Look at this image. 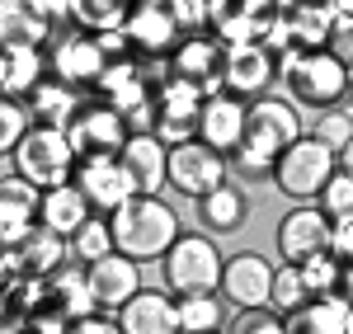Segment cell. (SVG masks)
<instances>
[{
  "instance_id": "obj_1",
  "label": "cell",
  "mask_w": 353,
  "mask_h": 334,
  "mask_svg": "<svg viewBox=\"0 0 353 334\" xmlns=\"http://www.w3.org/2000/svg\"><path fill=\"white\" fill-rule=\"evenodd\" d=\"M301 137V113L292 99H278V94H264L250 104V118H245V137L241 146L226 156L231 160V174L241 179H273V165L278 156Z\"/></svg>"
},
{
  "instance_id": "obj_2",
  "label": "cell",
  "mask_w": 353,
  "mask_h": 334,
  "mask_svg": "<svg viewBox=\"0 0 353 334\" xmlns=\"http://www.w3.org/2000/svg\"><path fill=\"white\" fill-rule=\"evenodd\" d=\"M109 222H113V245H118V254H128L137 264H161L165 254H170V245L184 236L179 212L161 194L128 198L118 212H109Z\"/></svg>"
},
{
  "instance_id": "obj_3",
  "label": "cell",
  "mask_w": 353,
  "mask_h": 334,
  "mask_svg": "<svg viewBox=\"0 0 353 334\" xmlns=\"http://www.w3.org/2000/svg\"><path fill=\"white\" fill-rule=\"evenodd\" d=\"M353 71L330 52V48H292L278 66V85L288 90V99L297 109H339L344 104V90H349Z\"/></svg>"
},
{
  "instance_id": "obj_4",
  "label": "cell",
  "mask_w": 353,
  "mask_h": 334,
  "mask_svg": "<svg viewBox=\"0 0 353 334\" xmlns=\"http://www.w3.org/2000/svg\"><path fill=\"white\" fill-rule=\"evenodd\" d=\"M221 269L226 254L217 250V236L208 231H184L170 254L161 259V287L174 297H198V292H221Z\"/></svg>"
},
{
  "instance_id": "obj_5",
  "label": "cell",
  "mask_w": 353,
  "mask_h": 334,
  "mask_svg": "<svg viewBox=\"0 0 353 334\" xmlns=\"http://www.w3.org/2000/svg\"><path fill=\"white\" fill-rule=\"evenodd\" d=\"M76 165H81V156L66 137V127H43V123H33V132L5 156V174H24L43 194L57 189V184H71Z\"/></svg>"
},
{
  "instance_id": "obj_6",
  "label": "cell",
  "mask_w": 353,
  "mask_h": 334,
  "mask_svg": "<svg viewBox=\"0 0 353 334\" xmlns=\"http://www.w3.org/2000/svg\"><path fill=\"white\" fill-rule=\"evenodd\" d=\"M339 174V156L330 151L316 132H301L273 165V189L292 202H316L325 194V184Z\"/></svg>"
},
{
  "instance_id": "obj_7",
  "label": "cell",
  "mask_w": 353,
  "mask_h": 334,
  "mask_svg": "<svg viewBox=\"0 0 353 334\" xmlns=\"http://www.w3.org/2000/svg\"><path fill=\"white\" fill-rule=\"evenodd\" d=\"M66 137H71L81 160H99V156H118L128 146L132 123H128V113H118L104 99H85L81 113L66 123Z\"/></svg>"
},
{
  "instance_id": "obj_8",
  "label": "cell",
  "mask_w": 353,
  "mask_h": 334,
  "mask_svg": "<svg viewBox=\"0 0 353 334\" xmlns=\"http://www.w3.org/2000/svg\"><path fill=\"white\" fill-rule=\"evenodd\" d=\"M231 179V160L221 156L217 146L208 141H184V146H170V189L179 198H208L212 189H221Z\"/></svg>"
},
{
  "instance_id": "obj_9",
  "label": "cell",
  "mask_w": 353,
  "mask_h": 334,
  "mask_svg": "<svg viewBox=\"0 0 353 334\" xmlns=\"http://www.w3.org/2000/svg\"><path fill=\"white\" fill-rule=\"evenodd\" d=\"M109 66H113V61L104 56L99 38L85 33V28H66V33H57L52 48H48V71H52L57 81L76 85V90H99V81H104Z\"/></svg>"
},
{
  "instance_id": "obj_10",
  "label": "cell",
  "mask_w": 353,
  "mask_h": 334,
  "mask_svg": "<svg viewBox=\"0 0 353 334\" xmlns=\"http://www.w3.org/2000/svg\"><path fill=\"white\" fill-rule=\"evenodd\" d=\"M71 245L66 236H57L48 226H28L19 236H5V278H52L57 269H66Z\"/></svg>"
},
{
  "instance_id": "obj_11",
  "label": "cell",
  "mask_w": 353,
  "mask_h": 334,
  "mask_svg": "<svg viewBox=\"0 0 353 334\" xmlns=\"http://www.w3.org/2000/svg\"><path fill=\"white\" fill-rule=\"evenodd\" d=\"M278 66H283V56L269 43H231L226 66H221V90L254 104V99L269 94V85H278Z\"/></svg>"
},
{
  "instance_id": "obj_12",
  "label": "cell",
  "mask_w": 353,
  "mask_h": 334,
  "mask_svg": "<svg viewBox=\"0 0 353 334\" xmlns=\"http://www.w3.org/2000/svg\"><path fill=\"white\" fill-rule=\"evenodd\" d=\"M273 240H278L283 264H306V259H316V254L334 250V222H330L316 202H297V207L278 222V236H273Z\"/></svg>"
},
{
  "instance_id": "obj_13",
  "label": "cell",
  "mask_w": 353,
  "mask_h": 334,
  "mask_svg": "<svg viewBox=\"0 0 353 334\" xmlns=\"http://www.w3.org/2000/svg\"><path fill=\"white\" fill-rule=\"evenodd\" d=\"M273 273H278V264H269L264 254H254V250L231 254L226 269H221V297H226V306H236V311L269 306Z\"/></svg>"
},
{
  "instance_id": "obj_14",
  "label": "cell",
  "mask_w": 353,
  "mask_h": 334,
  "mask_svg": "<svg viewBox=\"0 0 353 334\" xmlns=\"http://www.w3.org/2000/svg\"><path fill=\"white\" fill-rule=\"evenodd\" d=\"M85 278H90V292H94V306L109 311V315H118V311L146 287V282H141V264L128 259V254H118V250L104 254L99 264H90Z\"/></svg>"
},
{
  "instance_id": "obj_15",
  "label": "cell",
  "mask_w": 353,
  "mask_h": 334,
  "mask_svg": "<svg viewBox=\"0 0 353 334\" xmlns=\"http://www.w3.org/2000/svg\"><path fill=\"white\" fill-rule=\"evenodd\" d=\"M221 66H226V43L217 38H203V33H189L174 52H170V76H179V81L198 85L203 94H212L221 90Z\"/></svg>"
},
{
  "instance_id": "obj_16",
  "label": "cell",
  "mask_w": 353,
  "mask_h": 334,
  "mask_svg": "<svg viewBox=\"0 0 353 334\" xmlns=\"http://www.w3.org/2000/svg\"><path fill=\"white\" fill-rule=\"evenodd\" d=\"M245 118H250L245 99L226 94V90H212L203 99V109H198V141H208V146H217L221 156H231L245 137Z\"/></svg>"
},
{
  "instance_id": "obj_17",
  "label": "cell",
  "mask_w": 353,
  "mask_h": 334,
  "mask_svg": "<svg viewBox=\"0 0 353 334\" xmlns=\"http://www.w3.org/2000/svg\"><path fill=\"white\" fill-rule=\"evenodd\" d=\"M76 184H81V194L90 198V207L94 212H118L128 198H137L132 179H128V169L118 156H99V160H81L76 165Z\"/></svg>"
},
{
  "instance_id": "obj_18",
  "label": "cell",
  "mask_w": 353,
  "mask_h": 334,
  "mask_svg": "<svg viewBox=\"0 0 353 334\" xmlns=\"http://www.w3.org/2000/svg\"><path fill=\"white\" fill-rule=\"evenodd\" d=\"M118 160H123V169H128L137 194H161V189H170V146L156 132H132L128 146L118 151Z\"/></svg>"
},
{
  "instance_id": "obj_19",
  "label": "cell",
  "mask_w": 353,
  "mask_h": 334,
  "mask_svg": "<svg viewBox=\"0 0 353 334\" xmlns=\"http://www.w3.org/2000/svg\"><path fill=\"white\" fill-rule=\"evenodd\" d=\"M118 325H123V334H184L179 330V297L165 287H141L118 311Z\"/></svg>"
},
{
  "instance_id": "obj_20",
  "label": "cell",
  "mask_w": 353,
  "mask_h": 334,
  "mask_svg": "<svg viewBox=\"0 0 353 334\" xmlns=\"http://www.w3.org/2000/svg\"><path fill=\"white\" fill-rule=\"evenodd\" d=\"M0 38H5V48H33V52H43L52 43V19L33 0H5L0 5Z\"/></svg>"
},
{
  "instance_id": "obj_21",
  "label": "cell",
  "mask_w": 353,
  "mask_h": 334,
  "mask_svg": "<svg viewBox=\"0 0 353 334\" xmlns=\"http://www.w3.org/2000/svg\"><path fill=\"white\" fill-rule=\"evenodd\" d=\"M250 217V194L236 179H226L221 189H212L208 198H198V226L208 236H236Z\"/></svg>"
},
{
  "instance_id": "obj_22",
  "label": "cell",
  "mask_w": 353,
  "mask_h": 334,
  "mask_svg": "<svg viewBox=\"0 0 353 334\" xmlns=\"http://www.w3.org/2000/svg\"><path fill=\"white\" fill-rule=\"evenodd\" d=\"M334 24H339V10H334L330 0H306V5H297V10L283 14L288 48H330Z\"/></svg>"
},
{
  "instance_id": "obj_23",
  "label": "cell",
  "mask_w": 353,
  "mask_h": 334,
  "mask_svg": "<svg viewBox=\"0 0 353 334\" xmlns=\"http://www.w3.org/2000/svg\"><path fill=\"white\" fill-rule=\"evenodd\" d=\"M94 217V207H90V198L81 194V184L71 179V184H57V189H48L43 194V212H38V222L48 226V231H57V236H76L85 222Z\"/></svg>"
},
{
  "instance_id": "obj_24",
  "label": "cell",
  "mask_w": 353,
  "mask_h": 334,
  "mask_svg": "<svg viewBox=\"0 0 353 334\" xmlns=\"http://www.w3.org/2000/svg\"><path fill=\"white\" fill-rule=\"evenodd\" d=\"M38 212H43V189L28 184L24 174H5V189H0V231L19 236L28 226H38Z\"/></svg>"
},
{
  "instance_id": "obj_25",
  "label": "cell",
  "mask_w": 353,
  "mask_h": 334,
  "mask_svg": "<svg viewBox=\"0 0 353 334\" xmlns=\"http://www.w3.org/2000/svg\"><path fill=\"white\" fill-rule=\"evenodd\" d=\"M48 76H52V71H48V52H33V48H5V56H0V85H5V99H28Z\"/></svg>"
},
{
  "instance_id": "obj_26",
  "label": "cell",
  "mask_w": 353,
  "mask_h": 334,
  "mask_svg": "<svg viewBox=\"0 0 353 334\" xmlns=\"http://www.w3.org/2000/svg\"><path fill=\"white\" fill-rule=\"evenodd\" d=\"M24 104H28V113H33V123H43V127H66V123L81 113L85 99H81V90H76V85L48 76V81L38 85Z\"/></svg>"
},
{
  "instance_id": "obj_27",
  "label": "cell",
  "mask_w": 353,
  "mask_h": 334,
  "mask_svg": "<svg viewBox=\"0 0 353 334\" xmlns=\"http://www.w3.org/2000/svg\"><path fill=\"white\" fill-rule=\"evenodd\" d=\"M288 334H353V306L344 297H316L306 311L288 315Z\"/></svg>"
},
{
  "instance_id": "obj_28",
  "label": "cell",
  "mask_w": 353,
  "mask_h": 334,
  "mask_svg": "<svg viewBox=\"0 0 353 334\" xmlns=\"http://www.w3.org/2000/svg\"><path fill=\"white\" fill-rule=\"evenodd\" d=\"M137 0H71V28L85 33H113V28H128Z\"/></svg>"
},
{
  "instance_id": "obj_29",
  "label": "cell",
  "mask_w": 353,
  "mask_h": 334,
  "mask_svg": "<svg viewBox=\"0 0 353 334\" xmlns=\"http://www.w3.org/2000/svg\"><path fill=\"white\" fill-rule=\"evenodd\" d=\"M179 330L184 334H221L226 330V297L221 292L179 297Z\"/></svg>"
},
{
  "instance_id": "obj_30",
  "label": "cell",
  "mask_w": 353,
  "mask_h": 334,
  "mask_svg": "<svg viewBox=\"0 0 353 334\" xmlns=\"http://www.w3.org/2000/svg\"><path fill=\"white\" fill-rule=\"evenodd\" d=\"M66 245H71V259L90 269V264H99L104 254L118 250V245H113V222L104 217V212H94V217H90V222H85L81 231H76V236L66 240Z\"/></svg>"
},
{
  "instance_id": "obj_31",
  "label": "cell",
  "mask_w": 353,
  "mask_h": 334,
  "mask_svg": "<svg viewBox=\"0 0 353 334\" xmlns=\"http://www.w3.org/2000/svg\"><path fill=\"white\" fill-rule=\"evenodd\" d=\"M316 302L311 297V287H306V278H301L297 264H278V273H273V292H269V306L278 311V315H297V311H306Z\"/></svg>"
},
{
  "instance_id": "obj_32",
  "label": "cell",
  "mask_w": 353,
  "mask_h": 334,
  "mask_svg": "<svg viewBox=\"0 0 353 334\" xmlns=\"http://www.w3.org/2000/svg\"><path fill=\"white\" fill-rule=\"evenodd\" d=\"M301 278H306V287H311V297H334L339 292V278H344V259L334 250L316 254V259H306V264H297Z\"/></svg>"
},
{
  "instance_id": "obj_33",
  "label": "cell",
  "mask_w": 353,
  "mask_h": 334,
  "mask_svg": "<svg viewBox=\"0 0 353 334\" xmlns=\"http://www.w3.org/2000/svg\"><path fill=\"white\" fill-rule=\"evenodd\" d=\"M316 207H321V212H325L334 226L353 222V179L344 174V169H339V174H334V179L325 184V194L316 198Z\"/></svg>"
},
{
  "instance_id": "obj_34",
  "label": "cell",
  "mask_w": 353,
  "mask_h": 334,
  "mask_svg": "<svg viewBox=\"0 0 353 334\" xmlns=\"http://www.w3.org/2000/svg\"><path fill=\"white\" fill-rule=\"evenodd\" d=\"M28 132H33V113H28V104L24 99H5V104H0V151L10 156Z\"/></svg>"
},
{
  "instance_id": "obj_35",
  "label": "cell",
  "mask_w": 353,
  "mask_h": 334,
  "mask_svg": "<svg viewBox=\"0 0 353 334\" xmlns=\"http://www.w3.org/2000/svg\"><path fill=\"white\" fill-rule=\"evenodd\" d=\"M231 334H288V315H278L273 306L241 311V315L231 320Z\"/></svg>"
},
{
  "instance_id": "obj_36",
  "label": "cell",
  "mask_w": 353,
  "mask_h": 334,
  "mask_svg": "<svg viewBox=\"0 0 353 334\" xmlns=\"http://www.w3.org/2000/svg\"><path fill=\"white\" fill-rule=\"evenodd\" d=\"M311 132H316V137H321L330 151L339 156V151H344V146L353 141V118H349L344 109H325V113H321V123H316Z\"/></svg>"
},
{
  "instance_id": "obj_37",
  "label": "cell",
  "mask_w": 353,
  "mask_h": 334,
  "mask_svg": "<svg viewBox=\"0 0 353 334\" xmlns=\"http://www.w3.org/2000/svg\"><path fill=\"white\" fill-rule=\"evenodd\" d=\"M330 52H334V56H339V61L353 71V14H339L334 38H330Z\"/></svg>"
},
{
  "instance_id": "obj_38",
  "label": "cell",
  "mask_w": 353,
  "mask_h": 334,
  "mask_svg": "<svg viewBox=\"0 0 353 334\" xmlns=\"http://www.w3.org/2000/svg\"><path fill=\"white\" fill-rule=\"evenodd\" d=\"M66 334H123V325H118V315L109 320V311H94L76 325H66Z\"/></svg>"
},
{
  "instance_id": "obj_39",
  "label": "cell",
  "mask_w": 353,
  "mask_h": 334,
  "mask_svg": "<svg viewBox=\"0 0 353 334\" xmlns=\"http://www.w3.org/2000/svg\"><path fill=\"white\" fill-rule=\"evenodd\" d=\"M52 24H71V0H33Z\"/></svg>"
},
{
  "instance_id": "obj_40",
  "label": "cell",
  "mask_w": 353,
  "mask_h": 334,
  "mask_svg": "<svg viewBox=\"0 0 353 334\" xmlns=\"http://www.w3.org/2000/svg\"><path fill=\"white\" fill-rule=\"evenodd\" d=\"M334 254H339L344 264H353V222L334 226Z\"/></svg>"
},
{
  "instance_id": "obj_41",
  "label": "cell",
  "mask_w": 353,
  "mask_h": 334,
  "mask_svg": "<svg viewBox=\"0 0 353 334\" xmlns=\"http://www.w3.org/2000/svg\"><path fill=\"white\" fill-rule=\"evenodd\" d=\"M334 297H344L353 306V264H344V278H339V292H334Z\"/></svg>"
},
{
  "instance_id": "obj_42",
  "label": "cell",
  "mask_w": 353,
  "mask_h": 334,
  "mask_svg": "<svg viewBox=\"0 0 353 334\" xmlns=\"http://www.w3.org/2000/svg\"><path fill=\"white\" fill-rule=\"evenodd\" d=\"M339 169H344V174H349V179H353V141H349V146H344V151H339Z\"/></svg>"
},
{
  "instance_id": "obj_43",
  "label": "cell",
  "mask_w": 353,
  "mask_h": 334,
  "mask_svg": "<svg viewBox=\"0 0 353 334\" xmlns=\"http://www.w3.org/2000/svg\"><path fill=\"white\" fill-rule=\"evenodd\" d=\"M339 109H344V113L353 118V81H349V90H344V104H339Z\"/></svg>"
},
{
  "instance_id": "obj_44",
  "label": "cell",
  "mask_w": 353,
  "mask_h": 334,
  "mask_svg": "<svg viewBox=\"0 0 353 334\" xmlns=\"http://www.w3.org/2000/svg\"><path fill=\"white\" fill-rule=\"evenodd\" d=\"M330 5H334L339 14H353V0H330Z\"/></svg>"
},
{
  "instance_id": "obj_45",
  "label": "cell",
  "mask_w": 353,
  "mask_h": 334,
  "mask_svg": "<svg viewBox=\"0 0 353 334\" xmlns=\"http://www.w3.org/2000/svg\"><path fill=\"white\" fill-rule=\"evenodd\" d=\"M203 5H212V0H203Z\"/></svg>"
},
{
  "instance_id": "obj_46",
  "label": "cell",
  "mask_w": 353,
  "mask_h": 334,
  "mask_svg": "<svg viewBox=\"0 0 353 334\" xmlns=\"http://www.w3.org/2000/svg\"><path fill=\"white\" fill-rule=\"evenodd\" d=\"M221 334H231V330H221Z\"/></svg>"
}]
</instances>
